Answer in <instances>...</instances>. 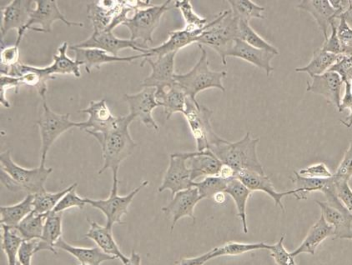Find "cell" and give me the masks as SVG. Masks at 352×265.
Segmentation results:
<instances>
[{
    "instance_id": "6da1fadb",
    "label": "cell",
    "mask_w": 352,
    "mask_h": 265,
    "mask_svg": "<svg viewBox=\"0 0 352 265\" xmlns=\"http://www.w3.org/2000/svg\"><path fill=\"white\" fill-rule=\"evenodd\" d=\"M135 119L131 114L119 116L111 130L89 134L102 149L104 163L98 174H103L107 170H111L112 174H118L121 163L134 153L137 144L131 137L130 126Z\"/></svg>"
},
{
    "instance_id": "7a4b0ae2",
    "label": "cell",
    "mask_w": 352,
    "mask_h": 265,
    "mask_svg": "<svg viewBox=\"0 0 352 265\" xmlns=\"http://www.w3.org/2000/svg\"><path fill=\"white\" fill-rule=\"evenodd\" d=\"M260 139H254L250 132L237 142H229L219 137L211 144L210 150L220 159L223 165L232 167L236 174L242 170L254 171L265 174L257 155V146Z\"/></svg>"
},
{
    "instance_id": "3957f363",
    "label": "cell",
    "mask_w": 352,
    "mask_h": 265,
    "mask_svg": "<svg viewBox=\"0 0 352 265\" xmlns=\"http://www.w3.org/2000/svg\"><path fill=\"white\" fill-rule=\"evenodd\" d=\"M1 182L11 191H23L27 194H36L45 191L47 179L53 172L52 168L41 165L34 169H25L17 165L10 150L0 155Z\"/></svg>"
},
{
    "instance_id": "277c9868",
    "label": "cell",
    "mask_w": 352,
    "mask_h": 265,
    "mask_svg": "<svg viewBox=\"0 0 352 265\" xmlns=\"http://www.w3.org/2000/svg\"><path fill=\"white\" fill-rule=\"evenodd\" d=\"M201 51L197 63L194 67L185 73H175L176 84L182 89L188 98L198 102V93L210 89H217L226 92L223 80L228 76L226 71H214L210 69L208 61V54L202 45H197Z\"/></svg>"
},
{
    "instance_id": "5b68a950",
    "label": "cell",
    "mask_w": 352,
    "mask_h": 265,
    "mask_svg": "<svg viewBox=\"0 0 352 265\" xmlns=\"http://www.w3.org/2000/svg\"><path fill=\"white\" fill-rule=\"evenodd\" d=\"M237 38H240L239 21L229 10L221 12L207 25L197 45L210 47L221 57L222 64L226 65V58Z\"/></svg>"
},
{
    "instance_id": "8992f818",
    "label": "cell",
    "mask_w": 352,
    "mask_h": 265,
    "mask_svg": "<svg viewBox=\"0 0 352 265\" xmlns=\"http://www.w3.org/2000/svg\"><path fill=\"white\" fill-rule=\"evenodd\" d=\"M113 184L111 194L107 200H92L85 198L87 204L92 207L100 210L107 219V227L112 229L115 224H123V217L128 214L129 207L135 197L140 191L148 185V181H144L138 187L133 189L127 196H121L118 194L119 178L118 174H112Z\"/></svg>"
},
{
    "instance_id": "52a82bcc",
    "label": "cell",
    "mask_w": 352,
    "mask_h": 265,
    "mask_svg": "<svg viewBox=\"0 0 352 265\" xmlns=\"http://www.w3.org/2000/svg\"><path fill=\"white\" fill-rule=\"evenodd\" d=\"M170 0H167L162 5H151L137 10L123 25L130 31V40L144 46L153 42L154 32L163 15L170 9Z\"/></svg>"
},
{
    "instance_id": "ba28073f",
    "label": "cell",
    "mask_w": 352,
    "mask_h": 265,
    "mask_svg": "<svg viewBox=\"0 0 352 265\" xmlns=\"http://www.w3.org/2000/svg\"><path fill=\"white\" fill-rule=\"evenodd\" d=\"M43 112L36 122L41 137V165H45L47 155L54 142L66 131L80 127V122H74L69 114L60 115L48 106L46 98L42 99Z\"/></svg>"
},
{
    "instance_id": "9c48e42d",
    "label": "cell",
    "mask_w": 352,
    "mask_h": 265,
    "mask_svg": "<svg viewBox=\"0 0 352 265\" xmlns=\"http://www.w3.org/2000/svg\"><path fill=\"white\" fill-rule=\"evenodd\" d=\"M212 115L213 111L205 105L187 99L186 108L183 115L185 116L191 134L197 142V151L210 150L211 144L219 138L211 126Z\"/></svg>"
},
{
    "instance_id": "30bf717a",
    "label": "cell",
    "mask_w": 352,
    "mask_h": 265,
    "mask_svg": "<svg viewBox=\"0 0 352 265\" xmlns=\"http://www.w3.org/2000/svg\"><path fill=\"white\" fill-rule=\"evenodd\" d=\"M34 1L31 0H13L6 5H1V28H0V38L1 45L6 34L12 30H17L16 44L21 45L23 36L27 32L26 27L28 25L31 13L34 9Z\"/></svg>"
},
{
    "instance_id": "8fae6325",
    "label": "cell",
    "mask_w": 352,
    "mask_h": 265,
    "mask_svg": "<svg viewBox=\"0 0 352 265\" xmlns=\"http://www.w3.org/2000/svg\"><path fill=\"white\" fill-rule=\"evenodd\" d=\"M35 6L30 15V19L27 25V31L35 32L52 33L53 23L60 21L68 27H84L83 23L72 22L62 14L56 0H36Z\"/></svg>"
},
{
    "instance_id": "7c38bea8",
    "label": "cell",
    "mask_w": 352,
    "mask_h": 265,
    "mask_svg": "<svg viewBox=\"0 0 352 265\" xmlns=\"http://www.w3.org/2000/svg\"><path fill=\"white\" fill-rule=\"evenodd\" d=\"M188 156L186 153L172 154L170 163L164 176L162 185L159 187L160 193L170 190L171 196L194 187V181L191 178V172L187 165Z\"/></svg>"
},
{
    "instance_id": "4fadbf2b",
    "label": "cell",
    "mask_w": 352,
    "mask_h": 265,
    "mask_svg": "<svg viewBox=\"0 0 352 265\" xmlns=\"http://www.w3.org/2000/svg\"><path fill=\"white\" fill-rule=\"evenodd\" d=\"M177 52L166 54V56L155 58H144L140 66L143 67L146 63L151 65V75L142 82L143 87L165 89L174 87L175 80V62Z\"/></svg>"
},
{
    "instance_id": "5bb4252c",
    "label": "cell",
    "mask_w": 352,
    "mask_h": 265,
    "mask_svg": "<svg viewBox=\"0 0 352 265\" xmlns=\"http://www.w3.org/2000/svg\"><path fill=\"white\" fill-rule=\"evenodd\" d=\"M155 88L144 87L142 91L133 95H124V100L129 105V114L140 120L144 126L156 132L159 131V126L153 117V111L160 104L155 98Z\"/></svg>"
},
{
    "instance_id": "9a60e30c",
    "label": "cell",
    "mask_w": 352,
    "mask_h": 265,
    "mask_svg": "<svg viewBox=\"0 0 352 265\" xmlns=\"http://www.w3.org/2000/svg\"><path fill=\"white\" fill-rule=\"evenodd\" d=\"M74 45L79 48L99 49L114 56H119L120 51L123 49H131L140 54H144L146 50L150 49V47L133 41L130 38L116 37L112 31L108 30L102 32H93L87 40Z\"/></svg>"
},
{
    "instance_id": "2e32d148",
    "label": "cell",
    "mask_w": 352,
    "mask_h": 265,
    "mask_svg": "<svg viewBox=\"0 0 352 265\" xmlns=\"http://www.w3.org/2000/svg\"><path fill=\"white\" fill-rule=\"evenodd\" d=\"M89 115L86 122H80V130L87 134L105 132L116 126L118 117L112 115L104 99L91 101L87 108L79 111Z\"/></svg>"
},
{
    "instance_id": "e0dca14e",
    "label": "cell",
    "mask_w": 352,
    "mask_h": 265,
    "mask_svg": "<svg viewBox=\"0 0 352 265\" xmlns=\"http://www.w3.org/2000/svg\"><path fill=\"white\" fill-rule=\"evenodd\" d=\"M203 200L199 196V190L195 187L182 190L172 197L170 204L162 208V211L172 216L171 231L182 218L190 217L195 223L194 209L198 203Z\"/></svg>"
},
{
    "instance_id": "ac0fdd59",
    "label": "cell",
    "mask_w": 352,
    "mask_h": 265,
    "mask_svg": "<svg viewBox=\"0 0 352 265\" xmlns=\"http://www.w3.org/2000/svg\"><path fill=\"white\" fill-rule=\"evenodd\" d=\"M344 82L338 73L327 71L311 78L307 82V92L324 97L327 103L338 108L341 104V91Z\"/></svg>"
},
{
    "instance_id": "d6986e66",
    "label": "cell",
    "mask_w": 352,
    "mask_h": 265,
    "mask_svg": "<svg viewBox=\"0 0 352 265\" xmlns=\"http://www.w3.org/2000/svg\"><path fill=\"white\" fill-rule=\"evenodd\" d=\"M69 49L73 50L76 54V60L80 65H84L85 71L88 73H91L94 69H100L101 66L105 64L116 63V62L131 63L137 58L143 60L144 58V54L129 57L114 56L99 49L79 48L74 45L69 46Z\"/></svg>"
},
{
    "instance_id": "ffe728a7",
    "label": "cell",
    "mask_w": 352,
    "mask_h": 265,
    "mask_svg": "<svg viewBox=\"0 0 352 265\" xmlns=\"http://www.w3.org/2000/svg\"><path fill=\"white\" fill-rule=\"evenodd\" d=\"M204 31L205 30L190 31L185 28L181 30L171 31L169 33V38L164 42L162 45L146 50L143 60L144 58H159L173 52L178 53L179 50L185 48V47L197 44L199 37Z\"/></svg>"
},
{
    "instance_id": "44dd1931",
    "label": "cell",
    "mask_w": 352,
    "mask_h": 265,
    "mask_svg": "<svg viewBox=\"0 0 352 265\" xmlns=\"http://www.w3.org/2000/svg\"><path fill=\"white\" fill-rule=\"evenodd\" d=\"M236 178L240 179L252 192L261 191V192L267 194L275 201L276 206H279L283 211H285L283 198L287 196H295L294 189L288 190L287 192H277L267 174H258L254 171L242 170L236 174Z\"/></svg>"
},
{
    "instance_id": "7402d4cb",
    "label": "cell",
    "mask_w": 352,
    "mask_h": 265,
    "mask_svg": "<svg viewBox=\"0 0 352 265\" xmlns=\"http://www.w3.org/2000/svg\"><path fill=\"white\" fill-rule=\"evenodd\" d=\"M124 1H92L87 3V17L92 23L93 32L108 30L120 13Z\"/></svg>"
},
{
    "instance_id": "603a6c76",
    "label": "cell",
    "mask_w": 352,
    "mask_h": 265,
    "mask_svg": "<svg viewBox=\"0 0 352 265\" xmlns=\"http://www.w3.org/2000/svg\"><path fill=\"white\" fill-rule=\"evenodd\" d=\"M187 165L195 182L199 177L218 176L223 163L210 150L187 152Z\"/></svg>"
},
{
    "instance_id": "cb8c5ba5",
    "label": "cell",
    "mask_w": 352,
    "mask_h": 265,
    "mask_svg": "<svg viewBox=\"0 0 352 265\" xmlns=\"http://www.w3.org/2000/svg\"><path fill=\"white\" fill-rule=\"evenodd\" d=\"M275 54L265 51V50L256 49L243 41L237 38L230 50L228 57L241 58L248 62L256 67L264 70L267 77L271 76L274 68L272 66V60Z\"/></svg>"
},
{
    "instance_id": "d4e9b609",
    "label": "cell",
    "mask_w": 352,
    "mask_h": 265,
    "mask_svg": "<svg viewBox=\"0 0 352 265\" xmlns=\"http://www.w3.org/2000/svg\"><path fill=\"white\" fill-rule=\"evenodd\" d=\"M297 8L307 12L314 18L326 41L331 23L339 18L338 12L331 6L329 0H302Z\"/></svg>"
},
{
    "instance_id": "484cf974",
    "label": "cell",
    "mask_w": 352,
    "mask_h": 265,
    "mask_svg": "<svg viewBox=\"0 0 352 265\" xmlns=\"http://www.w3.org/2000/svg\"><path fill=\"white\" fill-rule=\"evenodd\" d=\"M87 220L89 224V229L85 237L94 241L97 247H99L105 254L115 257L122 264L126 262L128 257L121 252L119 245L117 244L115 238L113 236L112 229H108L107 226L100 225L96 221L89 219Z\"/></svg>"
},
{
    "instance_id": "4316f807",
    "label": "cell",
    "mask_w": 352,
    "mask_h": 265,
    "mask_svg": "<svg viewBox=\"0 0 352 265\" xmlns=\"http://www.w3.org/2000/svg\"><path fill=\"white\" fill-rule=\"evenodd\" d=\"M334 228L324 220L322 214H320V219L316 223L311 226L307 235L305 238L303 242L300 246L292 252L293 257L301 254H309L314 255L316 249L323 242L324 240L331 236H334Z\"/></svg>"
},
{
    "instance_id": "83f0119b",
    "label": "cell",
    "mask_w": 352,
    "mask_h": 265,
    "mask_svg": "<svg viewBox=\"0 0 352 265\" xmlns=\"http://www.w3.org/2000/svg\"><path fill=\"white\" fill-rule=\"evenodd\" d=\"M322 209L324 220L334 228V239H340L350 231L352 227V216L345 207L339 208L327 201L316 200Z\"/></svg>"
},
{
    "instance_id": "f1b7e54d",
    "label": "cell",
    "mask_w": 352,
    "mask_h": 265,
    "mask_svg": "<svg viewBox=\"0 0 352 265\" xmlns=\"http://www.w3.org/2000/svg\"><path fill=\"white\" fill-rule=\"evenodd\" d=\"M68 43L64 42L58 47V53L53 56V63L47 67L41 68L45 75L56 78V75H72L80 78V64L67 56Z\"/></svg>"
},
{
    "instance_id": "f546056e",
    "label": "cell",
    "mask_w": 352,
    "mask_h": 265,
    "mask_svg": "<svg viewBox=\"0 0 352 265\" xmlns=\"http://www.w3.org/2000/svg\"><path fill=\"white\" fill-rule=\"evenodd\" d=\"M155 98L160 106L164 108L166 115V119L176 113H182L186 111L188 97L177 84L165 89H157L155 91Z\"/></svg>"
},
{
    "instance_id": "4dcf8cb0",
    "label": "cell",
    "mask_w": 352,
    "mask_h": 265,
    "mask_svg": "<svg viewBox=\"0 0 352 265\" xmlns=\"http://www.w3.org/2000/svg\"><path fill=\"white\" fill-rule=\"evenodd\" d=\"M56 248L67 252L68 254L79 261L80 264L101 265L105 261L116 260L115 257L105 254L99 247L84 248L74 246V245L66 242L63 238L58 241Z\"/></svg>"
},
{
    "instance_id": "1f68e13d",
    "label": "cell",
    "mask_w": 352,
    "mask_h": 265,
    "mask_svg": "<svg viewBox=\"0 0 352 265\" xmlns=\"http://www.w3.org/2000/svg\"><path fill=\"white\" fill-rule=\"evenodd\" d=\"M33 194H27L17 204L0 207V223L8 227L16 228L26 216L33 211Z\"/></svg>"
},
{
    "instance_id": "d6a6232c",
    "label": "cell",
    "mask_w": 352,
    "mask_h": 265,
    "mask_svg": "<svg viewBox=\"0 0 352 265\" xmlns=\"http://www.w3.org/2000/svg\"><path fill=\"white\" fill-rule=\"evenodd\" d=\"M225 193L232 197L236 206L237 216L240 218L242 223V228L245 233H248V220H246V205L252 194L250 190L240 179L234 178L228 181V187Z\"/></svg>"
},
{
    "instance_id": "836d02e7",
    "label": "cell",
    "mask_w": 352,
    "mask_h": 265,
    "mask_svg": "<svg viewBox=\"0 0 352 265\" xmlns=\"http://www.w3.org/2000/svg\"><path fill=\"white\" fill-rule=\"evenodd\" d=\"M62 216L61 214L50 213L47 216L44 231L40 240V251H50L56 255V244L62 238Z\"/></svg>"
},
{
    "instance_id": "e575fe53",
    "label": "cell",
    "mask_w": 352,
    "mask_h": 265,
    "mask_svg": "<svg viewBox=\"0 0 352 265\" xmlns=\"http://www.w3.org/2000/svg\"><path fill=\"white\" fill-rule=\"evenodd\" d=\"M341 56L327 52L322 47L314 50L310 63L304 67L296 68V73H306L311 78L322 75L329 70Z\"/></svg>"
},
{
    "instance_id": "d590c367",
    "label": "cell",
    "mask_w": 352,
    "mask_h": 265,
    "mask_svg": "<svg viewBox=\"0 0 352 265\" xmlns=\"http://www.w3.org/2000/svg\"><path fill=\"white\" fill-rule=\"evenodd\" d=\"M48 214H40L34 211L23 219L15 229L23 240H41L45 220Z\"/></svg>"
},
{
    "instance_id": "8d00e7d4",
    "label": "cell",
    "mask_w": 352,
    "mask_h": 265,
    "mask_svg": "<svg viewBox=\"0 0 352 265\" xmlns=\"http://www.w3.org/2000/svg\"><path fill=\"white\" fill-rule=\"evenodd\" d=\"M331 178H314L301 176L294 171L292 183L294 184L295 197L298 200H307V196L312 192H323Z\"/></svg>"
},
{
    "instance_id": "74e56055",
    "label": "cell",
    "mask_w": 352,
    "mask_h": 265,
    "mask_svg": "<svg viewBox=\"0 0 352 265\" xmlns=\"http://www.w3.org/2000/svg\"><path fill=\"white\" fill-rule=\"evenodd\" d=\"M1 228L3 231L1 249L6 255L8 265H17L19 249L25 240L19 235L16 229L3 224Z\"/></svg>"
},
{
    "instance_id": "f35d334b",
    "label": "cell",
    "mask_w": 352,
    "mask_h": 265,
    "mask_svg": "<svg viewBox=\"0 0 352 265\" xmlns=\"http://www.w3.org/2000/svg\"><path fill=\"white\" fill-rule=\"evenodd\" d=\"M230 11L238 21L250 22L252 19H265V8L250 0H228Z\"/></svg>"
},
{
    "instance_id": "ab89813d",
    "label": "cell",
    "mask_w": 352,
    "mask_h": 265,
    "mask_svg": "<svg viewBox=\"0 0 352 265\" xmlns=\"http://www.w3.org/2000/svg\"><path fill=\"white\" fill-rule=\"evenodd\" d=\"M74 184L57 193L44 192L34 194L33 211L40 214H49L54 211L61 198L73 189Z\"/></svg>"
},
{
    "instance_id": "60d3db41",
    "label": "cell",
    "mask_w": 352,
    "mask_h": 265,
    "mask_svg": "<svg viewBox=\"0 0 352 265\" xmlns=\"http://www.w3.org/2000/svg\"><path fill=\"white\" fill-rule=\"evenodd\" d=\"M270 248H271V245L264 242L254 244L228 242L222 245V246L211 249V253H212V257L214 259L221 256L241 255L248 252L261 251V249L269 251Z\"/></svg>"
},
{
    "instance_id": "b9f144b4",
    "label": "cell",
    "mask_w": 352,
    "mask_h": 265,
    "mask_svg": "<svg viewBox=\"0 0 352 265\" xmlns=\"http://www.w3.org/2000/svg\"><path fill=\"white\" fill-rule=\"evenodd\" d=\"M239 32H240V40L243 41L246 44L255 47L256 49L272 53L275 56L280 54L279 50L275 46L269 44L252 28L250 22L239 21Z\"/></svg>"
},
{
    "instance_id": "7bdbcfd3",
    "label": "cell",
    "mask_w": 352,
    "mask_h": 265,
    "mask_svg": "<svg viewBox=\"0 0 352 265\" xmlns=\"http://www.w3.org/2000/svg\"><path fill=\"white\" fill-rule=\"evenodd\" d=\"M175 7L181 11L184 21H185V29L190 31L204 30L208 25L207 19L199 16L195 11L193 5L188 0H177L175 2Z\"/></svg>"
},
{
    "instance_id": "ee69618b",
    "label": "cell",
    "mask_w": 352,
    "mask_h": 265,
    "mask_svg": "<svg viewBox=\"0 0 352 265\" xmlns=\"http://www.w3.org/2000/svg\"><path fill=\"white\" fill-rule=\"evenodd\" d=\"M228 181L220 176H210L199 182H194V187L199 190V196L204 198H213L217 194L225 192Z\"/></svg>"
},
{
    "instance_id": "f6af8a7d",
    "label": "cell",
    "mask_w": 352,
    "mask_h": 265,
    "mask_svg": "<svg viewBox=\"0 0 352 265\" xmlns=\"http://www.w3.org/2000/svg\"><path fill=\"white\" fill-rule=\"evenodd\" d=\"M21 53H19V45L1 47V53H0V69L1 75H7L10 70L21 63L19 60Z\"/></svg>"
},
{
    "instance_id": "bcb514c9",
    "label": "cell",
    "mask_w": 352,
    "mask_h": 265,
    "mask_svg": "<svg viewBox=\"0 0 352 265\" xmlns=\"http://www.w3.org/2000/svg\"><path fill=\"white\" fill-rule=\"evenodd\" d=\"M77 183H76V185L73 187V189L69 190V192L61 198L60 202L58 203L53 213L61 214L65 211V210L73 208L83 209L85 205H88L87 202H86V198L80 197L79 194H77Z\"/></svg>"
},
{
    "instance_id": "7dc6e473",
    "label": "cell",
    "mask_w": 352,
    "mask_h": 265,
    "mask_svg": "<svg viewBox=\"0 0 352 265\" xmlns=\"http://www.w3.org/2000/svg\"><path fill=\"white\" fill-rule=\"evenodd\" d=\"M338 34L341 45V54L343 56H352V30L343 18H339Z\"/></svg>"
},
{
    "instance_id": "c3c4849f",
    "label": "cell",
    "mask_w": 352,
    "mask_h": 265,
    "mask_svg": "<svg viewBox=\"0 0 352 265\" xmlns=\"http://www.w3.org/2000/svg\"><path fill=\"white\" fill-rule=\"evenodd\" d=\"M21 87L22 84L19 78L1 75V77H0V103L3 107L10 108V103L6 98L7 92L10 89H14L15 93H17Z\"/></svg>"
},
{
    "instance_id": "681fc988",
    "label": "cell",
    "mask_w": 352,
    "mask_h": 265,
    "mask_svg": "<svg viewBox=\"0 0 352 265\" xmlns=\"http://www.w3.org/2000/svg\"><path fill=\"white\" fill-rule=\"evenodd\" d=\"M285 235L280 238L278 242L271 245L269 251L271 256L276 261L277 265H296L295 257L289 253L284 246Z\"/></svg>"
},
{
    "instance_id": "f907efd6",
    "label": "cell",
    "mask_w": 352,
    "mask_h": 265,
    "mask_svg": "<svg viewBox=\"0 0 352 265\" xmlns=\"http://www.w3.org/2000/svg\"><path fill=\"white\" fill-rule=\"evenodd\" d=\"M41 252L40 240L23 241L18 255V262L21 265H32L35 254Z\"/></svg>"
},
{
    "instance_id": "816d5d0a",
    "label": "cell",
    "mask_w": 352,
    "mask_h": 265,
    "mask_svg": "<svg viewBox=\"0 0 352 265\" xmlns=\"http://www.w3.org/2000/svg\"><path fill=\"white\" fill-rule=\"evenodd\" d=\"M352 177V140L342 161L333 174L336 181L349 182Z\"/></svg>"
},
{
    "instance_id": "f5cc1de1",
    "label": "cell",
    "mask_w": 352,
    "mask_h": 265,
    "mask_svg": "<svg viewBox=\"0 0 352 265\" xmlns=\"http://www.w3.org/2000/svg\"><path fill=\"white\" fill-rule=\"evenodd\" d=\"M328 71L338 73L344 82H352V56H343L339 58V60L328 70Z\"/></svg>"
},
{
    "instance_id": "db71d44e",
    "label": "cell",
    "mask_w": 352,
    "mask_h": 265,
    "mask_svg": "<svg viewBox=\"0 0 352 265\" xmlns=\"http://www.w3.org/2000/svg\"><path fill=\"white\" fill-rule=\"evenodd\" d=\"M298 174L303 177L314 178H328L333 176V174L323 163L304 168L299 171Z\"/></svg>"
},
{
    "instance_id": "11a10c76",
    "label": "cell",
    "mask_w": 352,
    "mask_h": 265,
    "mask_svg": "<svg viewBox=\"0 0 352 265\" xmlns=\"http://www.w3.org/2000/svg\"><path fill=\"white\" fill-rule=\"evenodd\" d=\"M330 27L331 30V35L324 41L322 48L326 50L327 52L336 54V56H342L341 45H340L338 34V23H336V21H332Z\"/></svg>"
},
{
    "instance_id": "9f6ffc18",
    "label": "cell",
    "mask_w": 352,
    "mask_h": 265,
    "mask_svg": "<svg viewBox=\"0 0 352 265\" xmlns=\"http://www.w3.org/2000/svg\"><path fill=\"white\" fill-rule=\"evenodd\" d=\"M335 179V178H334ZM336 192L344 207L352 216V189L348 182L336 181Z\"/></svg>"
},
{
    "instance_id": "6f0895ef",
    "label": "cell",
    "mask_w": 352,
    "mask_h": 265,
    "mask_svg": "<svg viewBox=\"0 0 352 265\" xmlns=\"http://www.w3.org/2000/svg\"><path fill=\"white\" fill-rule=\"evenodd\" d=\"M211 251L201 256L193 257V258H182L176 261L175 265H204L209 260H212Z\"/></svg>"
},
{
    "instance_id": "680465c9",
    "label": "cell",
    "mask_w": 352,
    "mask_h": 265,
    "mask_svg": "<svg viewBox=\"0 0 352 265\" xmlns=\"http://www.w3.org/2000/svg\"><path fill=\"white\" fill-rule=\"evenodd\" d=\"M345 93L341 100L338 111L342 113L346 110H351L352 107V85L351 82H346Z\"/></svg>"
},
{
    "instance_id": "91938a15",
    "label": "cell",
    "mask_w": 352,
    "mask_h": 265,
    "mask_svg": "<svg viewBox=\"0 0 352 265\" xmlns=\"http://www.w3.org/2000/svg\"><path fill=\"white\" fill-rule=\"evenodd\" d=\"M123 265H142V257L135 251H131L130 257H128L126 262L123 263Z\"/></svg>"
},
{
    "instance_id": "94428289",
    "label": "cell",
    "mask_w": 352,
    "mask_h": 265,
    "mask_svg": "<svg viewBox=\"0 0 352 265\" xmlns=\"http://www.w3.org/2000/svg\"><path fill=\"white\" fill-rule=\"evenodd\" d=\"M339 18H343L348 26L352 30V0H350L349 7L342 14L340 15Z\"/></svg>"
},
{
    "instance_id": "6125c7cd",
    "label": "cell",
    "mask_w": 352,
    "mask_h": 265,
    "mask_svg": "<svg viewBox=\"0 0 352 265\" xmlns=\"http://www.w3.org/2000/svg\"><path fill=\"white\" fill-rule=\"evenodd\" d=\"M212 200L218 205L224 204L226 200V194L225 192L218 193L213 197Z\"/></svg>"
},
{
    "instance_id": "be15d7a7",
    "label": "cell",
    "mask_w": 352,
    "mask_h": 265,
    "mask_svg": "<svg viewBox=\"0 0 352 265\" xmlns=\"http://www.w3.org/2000/svg\"><path fill=\"white\" fill-rule=\"evenodd\" d=\"M341 123L347 128H351L352 126V107L351 108L350 110V115L346 117L345 120H341Z\"/></svg>"
},
{
    "instance_id": "e7e4bbea",
    "label": "cell",
    "mask_w": 352,
    "mask_h": 265,
    "mask_svg": "<svg viewBox=\"0 0 352 265\" xmlns=\"http://www.w3.org/2000/svg\"><path fill=\"white\" fill-rule=\"evenodd\" d=\"M341 240H352V227L350 229L349 231L345 233V235H343L341 238H340Z\"/></svg>"
},
{
    "instance_id": "03108f58",
    "label": "cell",
    "mask_w": 352,
    "mask_h": 265,
    "mask_svg": "<svg viewBox=\"0 0 352 265\" xmlns=\"http://www.w3.org/2000/svg\"><path fill=\"white\" fill-rule=\"evenodd\" d=\"M17 265H21V264L18 262Z\"/></svg>"
},
{
    "instance_id": "003e7915",
    "label": "cell",
    "mask_w": 352,
    "mask_h": 265,
    "mask_svg": "<svg viewBox=\"0 0 352 265\" xmlns=\"http://www.w3.org/2000/svg\"><path fill=\"white\" fill-rule=\"evenodd\" d=\"M79 265H85V264H80Z\"/></svg>"
}]
</instances>
